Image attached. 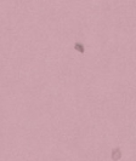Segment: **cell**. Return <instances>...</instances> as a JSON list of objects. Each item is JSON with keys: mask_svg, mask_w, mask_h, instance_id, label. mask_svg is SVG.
Wrapping results in <instances>:
<instances>
[{"mask_svg": "<svg viewBox=\"0 0 136 161\" xmlns=\"http://www.w3.org/2000/svg\"><path fill=\"white\" fill-rule=\"evenodd\" d=\"M74 50L78 51L79 53H81V55H84V53H85V45L83 44V42L77 41V42L74 44Z\"/></svg>", "mask_w": 136, "mask_h": 161, "instance_id": "obj_2", "label": "cell"}, {"mask_svg": "<svg viewBox=\"0 0 136 161\" xmlns=\"http://www.w3.org/2000/svg\"><path fill=\"white\" fill-rule=\"evenodd\" d=\"M122 150L120 148H113L112 149V155H111V158L113 161H119L122 159Z\"/></svg>", "mask_w": 136, "mask_h": 161, "instance_id": "obj_1", "label": "cell"}]
</instances>
